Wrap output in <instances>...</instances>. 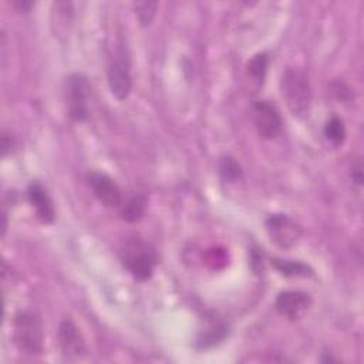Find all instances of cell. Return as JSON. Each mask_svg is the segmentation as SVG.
Listing matches in <instances>:
<instances>
[{"label":"cell","instance_id":"cell-1","mask_svg":"<svg viewBox=\"0 0 364 364\" xmlns=\"http://www.w3.org/2000/svg\"><path fill=\"white\" fill-rule=\"evenodd\" d=\"M283 100L294 117H304L311 104V88L307 75L299 68H286L280 78Z\"/></svg>","mask_w":364,"mask_h":364},{"label":"cell","instance_id":"cell-2","mask_svg":"<svg viewBox=\"0 0 364 364\" xmlns=\"http://www.w3.org/2000/svg\"><path fill=\"white\" fill-rule=\"evenodd\" d=\"M13 340L16 347L27 355H38L43 351V323L33 310H21L13 320Z\"/></svg>","mask_w":364,"mask_h":364},{"label":"cell","instance_id":"cell-3","mask_svg":"<svg viewBox=\"0 0 364 364\" xmlns=\"http://www.w3.org/2000/svg\"><path fill=\"white\" fill-rule=\"evenodd\" d=\"M121 260L125 269L136 279L146 280L152 276L156 264L155 250L141 239H132L121 250Z\"/></svg>","mask_w":364,"mask_h":364},{"label":"cell","instance_id":"cell-4","mask_svg":"<svg viewBox=\"0 0 364 364\" xmlns=\"http://www.w3.org/2000/svg\"><path fill=\"white\" fill-rule=\"evenodd\" d=\"M65 95L70 117L75 121H85L88 118V80L78 73H73L65 80Z\"/></svg>","mask_w":364,"mask_h":364},{"label":"cell","instance_id":"cell-5","mask_svg":"<svg viewBox=\"0 0 364 364\" xmlns=\"http://www.w3.org/2000/svg\"><path fill=\"white\" fill-rule=\"evenodd\" d=\"M107 80H108L109 91L117 100H125L129 95L131 87H132V78H131L129 58L124 48H119L112 57L108 65Z\"/></svg>","mask_w":364,"mask_h":364},{"label":"cell","instance_id":"cell-6","mask_svg":"<svg viewBox=\"0 0 364 364\" xmlns=\"http://www.w3.org/2000/svg\"><path fill=\"white\" fill-rule=\"evenodd\" d=\"M266 230L279 247L289 249L297 243L301 236V228L289 215L274 213L266 219Z\"/></svg>","mask_w":364,"mask_h":364},{"label":"cell","instance_id":"cell-7","mask_svg":"<svg viewBox=\"0 0 364 364\" xmlns=\"http://www.w3.org/2000/svg\"><path fill=\"white\" fill-rule=\"evenodd\" d=\"M252 118L257 134L264 139H274L282 132L279 109L269 101H256L252 105Z\"/></svg>","mask_w":364,"mask_h":364},{"label":"cell","instance_id":"cell-8","mask_svg":"<svg viewBox=\"0 0 364 364\" xmlns=\"http://www.w3.org/2000/svg\"><path fill=\"white\" fill-rule=\"evenodd\" d=\"M276 310L289 320H300L311 306L310 294L299 290H286L279 293L274 301Z\"/></svg>","mask_w":364,"mask_h":364},{"label":"cell","instance_id":"cell-9","mask_svg":"<svg viewBox=\"0 0 364 364\" xmlns=\"http://www.w3.org/2000/svg\"><path fill=\"white\" fill-rule=\"evenodd\" d=\"M88 182L94 196L108 208H119L124 202L122 192L112 178L101 172L88 175Z\"/></svg>","mask_w":364,"mask_h":364},{"label":"cell","instance_id":"cell-10","mask_svg":"<svg viewBox=\"0 0 364 364\" xmlns=\"http://www.w3.org/2000/svg\"><path fill=\"white\" fill-rule=\"evenodd\" d=\"M58 346L64 355L78 358L87 353V347L77 326L65 318L58 326Z\"/></svg>","mask_w":364,"mask_h":364},{"label":"cell","instance_id":"cell-11","mask_svg":"<svg viewBox=\"0 0 364 364\" xmlns=\"http://www.w3.org/2000/svg\"><path fill=\"white\" fill-rule=\"evenodd\" d=\"M27 198L31 206L36 210L37 218L43 223H53L55 219V209L54 203L47 192V189L38 182L33 181L27 188Z\"/></svg>","mask_w":364,"mask_h":364},{"label":"cell","instance_id":"cell-12","mask_svg":"<svg viewBox=\"0 0 364 364\" xmlns=\"http://www.w3.org/2000/svg\"><path fill=\"white\" fill-rule=\"evenodd\" d=\"M229 333V326L226 321L218 317H210L205 320V326L200 327L196 336V347L206 350L220 344Z\"/></svg>","mask_w":364,"mask_h":364},{"label":"cell","instance_id":"cell-13","mask_svg":"<svg viewBox=\"0 0 364 364\" xmlns=\"http://www.w3.org/2000/svg\"><path fill=\"white\" fill-rule=\"evenodd\" d=\"M272 266L283 276L286 277H310L313 276V270L310 266L301 263V262H294V260H283V259H272Z\"/></svg>","mask_w":364,"mask_h":364},{"label":"cell","instance_id":"cell-14","mask_svg":"<svg viewBox=\"0 0 364 364\" xmlns=\"http://www.w3.org/2000/svg\"><path fill=\"white\" fill-rule=\"evenodd\" d=\"M145 205H146L145 196H142V195L131 196L129 199L122 202V205L119 206L121 218L127 222L139 220L145 212Z\"/></svg>","mask_w":364,"mask_h":364},{"label":"cell","instance_id":"cell-15","mask_svg":"<svg viewBox=\"0 0 364 364\" xmlns=\"http://www.w3.org/2000/svg\"><path fill=\"white\" fill-rule=\"evenodd\" d=\"M324 136L334 146L341 145L344 142V139H346L344 121L340 117H337V115H331L327 119L326 125H324Z\"/></svg>","mask_w":364,"mask_h":364},{"label":"cell","instance_id":"cell-16","mask_svg":"<svg viewBox=\"0 0 364 364\" xmlns=\"http://www.w3.org/2000/svg\"><path fill=\"white\" fill-rule=\"evenodd\" d=\"M269 67V55L266 53H257L247 61V74L257 84H263Z\"/></svg>","mask_w":364,"mask_h":364},{"label":"cell","instance_id":"cell-17","mask_svg":"<svg viewBox=\"0 0 364 364\" xmlns=\"http://www.w3.org/2000/svg\"><path fill=\"white\" fill-rule=\"evenodd\" d=\"M158 3L156 1H136L134 3V10L135 16L142 27H148L156 14Z\"/></svg>","mask_w":364,"mask_h":364},{"label":"cell","instance_id":"cell-18","mask_svg":"<svg viewBox=\"0 0 364 364\" xmlns=\"http://www.w3.org/2000/svg\"><path fill=\"white\" fill-rule=\"evenodd\" d=\"M219 172L228 182H236L242 176V168L232 156H222L219 161Z\"/></svg>","mask_w":364,"mask_h":364},{"label":"cell","instance_id":"cell-19","mask_svg":"<svg viewBox=\"0 0 364 364\" xmlns=\"http://www.w3.org/2000/svg\"><path fill=\"white\" fill-rule=\"evenodd\" d=\"M11 146H13L11 135L3 132V134H1V154H3V156H4L9 151H11Z\"/></svg>","mask_w":364,"mask_h":364},{"label":"cell","instance_id":"cell-20","mask_svg":"<svg viewBox=\"0 0 364 364\" xmlns=\"http://www.w3.org/2000/svg\"><path fill=\"white\" fill-rule=\"evenodd\" d=\"M351 176H353V179H354L358 185H361V183H363V171H361V164H358L357 166H354V168H353Z\"/></svg>","mask_w":364,"mask_h":364},{"label":"cell","instance_id":"cell-21","mask_svg":"<svg viewBox=\"0 0 364 364\" xmlns=\"http://www.w3.org/2000/svg\"><path fill=\"white\" fill-rule=\"evenodd\" d=\"M16 7H18L20 11H28L33 7L31 1H14L13 3Z\"/></svg>","mask_w":364,"mask_h":364}]
</instances>
